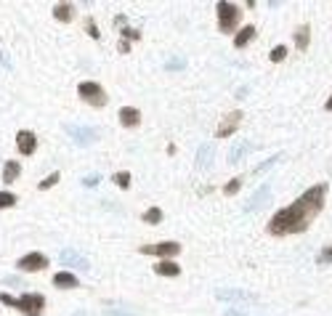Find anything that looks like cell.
I'll return each mask as SVG.
<instances>
[{
  "label": "cell",
  "mask_w": 332,
  "mask_h": 316,
  "mask_svg": "<svg viewBox=\"0 0 332 316\" xmlns=\"http://www.w3.org/2000/svg\"><path fill=\"white\" fill-rule=\"evenodd\" d=\"M324 199H327V183L311 186L306 194H300L290 205V208L274 213V218L268 220V231H271L274 236H287V234L306 231L311 220L322 213Z\"/></svg>",
  "instance_id": "cell-1"
},
{
  "label": "cell",
  "mask_w": 332,
  "mask_h": 316,
  "mask_svg": "<svg viewBox=\"0 0 332 316\" xmlns=\"http://www.w3.org/2000/svg\"><path fill=\"white\" fill-rule=\"evenodd\" d=\"M0 303L6 306H13L16 311H22L24 316H40L43 308H45V298L40 292H24L19 298H13L8 292H0Z\"/></svg>",
  "instance_id": "cell-2"
},
{
  "label": "cell",
  "mask_w": 332,
  "mask_h": 316,
  "mask_svg": "<svg viewBox=\"0 0 332 316\" xmlns=\"http://www.w3.org/2000/svg\"><path fill=\"white\" fill-rule=\"evenodd\" d=\"M215 13H218V27H220V32L231 35L234 29L239 27V16H242L239 6L229 3V0H220V3L215 6Z\"/></svg>",
  "instance_id": "cell-3"
},
{
  "label": "cell",
  "mask_w": 332,
  "mask_h": 316,
  "mask_svg": "<svg viewBox=\"0 0 332 316\" xmlns=\"http://www.w3.org/2000/svg\"><path fill=\"white\" fill-rule=\"evenodd\" d=\"M77 96H80L85 104L99 106V109L106 104V90H104L99 83H93V80H85V83L77 85Z\"/></svg>",
  "instance_id": "cell-4"
},
{
  "label": "cell",
  "mask_w": 332,
  "mask_h": 316,
  "mask_svg": "<svg viewBox=\"0 0 332 316\" xmlns=\"http://www.w3.org/2000/svg\"><path fill=\"white\" fill-rule=\"evenodd\" d=\"M144 255H154V258H160V261H173L181 252V245L178 242H157V245H144V247H138Z\"/></svg>",
  "instance_id": "cell-5"
},
{
  "label": "cell",
  "mask_w": 332,
  "mask_h": 316,
  "mask_svg": "<svg viewBox=\"0 0 332 316\" xmlns=\"http://www.w3.org/2000/svg\"><path fill=\"white\" fill-rule=\"evenodd\" d=\"M67 133L77 146H90L99 141V131L90 128V125H67Z\"/></svg>",
  "instance_id": "cell-6"
},
{
  "label": "cell",
  "mask_w": 332,
  "mask_h": 316,
  "mask_svg": "<svg viewBox=\"0 0 332 316\" xmlns=\"http://www.w3.org/2000/svg\"><path fill=\"white\" fill-rule=\"evenodd\" d=\"M16 268H19V271L35 274V271H43V268H48V258H45L43 252H27L24 258H19Z\"/></svg>",
  "instance_id": "cell-7"
},
{
  "label": "cell",
  "mask_w": 332,
  "mask_h": 316,
  "mask_svg": "<svg viewBox=\"0 0 332 316\" xmlns=\"http://www.w3.org/2000/svg\"><path fill=\"white\" fill-rule=\"evenodd\" d=\"M215 298H218V300H226V303H258V298L252 295V292H247V290H234V287H229V290H215Z\"/></svg>",
  "instance_id": "cell-8"
},
{
  "label": "cell",
  "mask_w": 332,
  "mask_h": 316,
  "mask_svg": "<svg viewBox=\"0 0 332 316\" xmlns=\"http://www.w3.org/2000/svg\"><path fill=\"white\" fill-rule=\"evenodd\" d=\"M59 261H61V266H64V268H83V271H85V268H90L88 258H83L80 252L72 250V247H64V250H61V252H59Z\"/></svg>",
  "instance_id": "cell-9"
},
{
  "label": "cell",
  "mask_w": 332,
  "mask_h": 316,
  "mask_svg": "<svg viewBox=\"0 0 332 316\" xmlns=\"http://www.w3.org/2000/svg\"><path fill=\"white\" fill-rule=\"evenodd\" d=\"M268 197H271V186H268V183H261V186L255 189V194H252V197L245 202V213H252V210L263 208V205L268 202Z\"/></svg>",
  "instance_id": "cell-10"
},
{
  "label": "cell",
  "mask_w": 332,
  "mask_h": 316,
  "mask_svg": "<svg viewBox=\"0 0 332 316\" xmlns=\"http://www.w3.org/2000/svg\"><path fill=\"white\" fill-rule=\"evenodd\" d=\"M16 149L22 152V154H35V149H38V136L32 133V131H19L16 133Z\"/></svg>",
  "instance_id": "cell-11"
},
{
  "label": "cell",
  "mask_w": 332,
  "mask_h": 316,
  "mask_svg": "<svg viewBox=\"0 0 332 316\" xmlns=\"http://www.w3.org/2000/svg\"><path fill=\"white\" fill-rule=\"evenodd\" d=\"M239 120H242V112H231L224 122L218 125V131H215V138H229L234 136V131L239 128Z\"/></svg>",
  "instance_id": "cell-12"
},
{
  "label": "cell",
  "mask_w": 332,
  "mask_h": 316,
  "mask_svg": "<svg viewBox=\"0 0 332 316\" xmlns=\"http://www.w3.org/2000/svg\"><path fill=\"white\" fill-rule=\"evenodd\" d=\"M213 154H215V144H213V141H205V144L197 149V157H194L197 168H199V170L210 168V162H213Z\"/></svg>",
  "instance_id": "cell-13"
},
{
  "label": "cell",
  "mask_w": 332,
  "mask_h": 316,
  "mask_svg": "<svg viewBox=\"0 0 332 316\" xmlns=\"http://www.w3.org/2000/svg\"><path fill=\"white\" fill-rule=\"evenodd\" d=\"M117 117L122 122V128H138V125H141V112L136 106H122L117 112Z\"/></svg>",
  "instance_id": "cell-14"
},
{
  "label": "cell",
  "mask_w": 332,
  "mask_h": 316,
  "mask_svg": "<svg viewBox=\"0 0 332 316\" xmlns=\"http://www.w3.org/2000/svg\"><path fill=\"white\" fill-rule=\"evenodd\" d=\"M53 284L61 287V290H75V287H80V279H77L72 271H59L53 276Z\"/></svg>",
  "instance_id": "cell-15"
},
{
  "label": "cell",
  "mask_w": 332,
  "mask_h": 316,
  "mask_svg": "<svg viewBox=\"0 0 332 316\" xmlns=\"http://www.w3.org/2000/svg\"><path fill=\"white\" fill-rule=\"evenodd\" d=\"M154 274H160V276H181V266L176 261H160V263H154Z\"/></svg>",
  "instance_id": "cell-16"
},
{
  "label": "cell",
  "mask_w": 332,
  "mask_h": 316,
  "mask_svg": "<svg viewBox=\"0 0 332 316\" xmlns=\"http://www.w3.org/2000/svg\"><path fill=\"white\" fill-rule=\"evenodd\" d=\"M53 19L56 22H72L75 19V6L72 3H56L53 6Z\"/></svg>",
  "instance_id": "cell-17"
},
{
  "label": "cell",
  "mask_w": 332,
  "mask_h": 316,
  "mask_svg": "<svg viewBox=\"0 0 332 316\" xmlns=\"http://www.w3.org/2000/svg\"><path fill=\"white\" fill-rule=\"evenodd\" d=\"M252 152V144H247V141H239V144H234V149L229 152V165H236L242 160L245 154H250Z\"/></svg>",
  "instance_id": "cell-18"
},
{
  "label": "cell",
  "mask_w": 332,
  "mask_h": 316,
  "mask_svg": "<svg viewBox=\"0 0 332 316\" xmlns=\"http://www.w3.org/2000/svg\"><path fill=\"white\" fill-rule=\"evenodd\" d=\"M252 38H255V27H252V24H245L239 32L234 35V45H236V48H245V45H247Z\"/></svg>",
  "instance_id": "cell-19"
},
{
  "label": "cell",
  "mask_w": 332,
  "mask_h": 316,
  "mask_svg": "<svg viewBox=\"0 0 332 316\" xmlns=\"http://www.w3.org/2000/svg\"><path fill=\"white\" fill-rule=\"evenodd\" d=\"M19 173H22V165L16 160H8L6 168H3V183H13L19 178Z\"/></svg>",
  "instance_id": "cell-20"
},
{
  "label": "cell",
  "mask_w": 332,
  "mask_h": 316,
  "mask_svg": "<svg viewBox=\"0 0 332 316\" xmlns=\"http://www.w3.org/2000/svg\"><path fill=\"white\" fill-rule=\"evenodd\" d=\"M308 35H311V27H308V24H303V27L295 29V45H298V51H306V48H308V40H311Z\"/></svg>",
  "instance_id": "cell-21"
},
{
  "label": "cell",
  "mask_w": 332,
  "mask_h": 316,
  "mask_svg": "<svg viewBox=\"0 0 332 316\" xmlns=\"http://www.w3.org/2000/svg\"><path fill=\"white\" fill-rule=\"evenodd\" d=\"M141 218H144V224H152V226H157V224H160V220H162V210L160 208H149L144 215H141Z\"/></svg>",
  "instance_id": "cell-22"
},
{
  "label": "cell",
  "mask_w": 332,
  "mask_h": 316,
  "mask_svg": "<svg viewBox=\"0 0 332 316\" xmlns=\"http://www.w3.org/2000/svg\"><path fill=\"white\" fill-rule=\"evenodd\" d=\"M268 59H271L274 64H279V61H284V59H287V45H274V48H271V53H268Z\"/></svg>",
  "instance_id": "cell-23"
},
{
  "label": "cell",
  "mask_w": 332,
  "mask_h": 316,
  "mask_svg": "<svg viewBox=\"0 0 332 316\" xmlns=\"http://www.w3.org/2000/svg\"><path fill=\"white\" fill-rule=\"evenodd\" d=\"M112 183H117L120 189H128V186H131V173H128V170L115 173V176H112Z\"/></svg>",
  "instance_id": "cell-24"
},
{
  "label": "cell",
  "mask_w": 332,
  "mask_h": 316,
  "mask_svg": "<svg viewBox=\"0 0 332 316\" xmlns=\"http://www.w3.org/2000/svg\"><path fill=\"white\" fill-rule=\"evenodd\" d=\"M59 178H61L59 173H51V176H45V178L38 183V189H40V192H48L51 186H56V183H59Z\"/></svg>",
  "instance_id": "cell-25"
},
{
  "label": "cell",
  "mask_w": 332,
  "mask_h": 316,
  "mask_svg": "<svg viewBox=\"0 0 332 316\" xmlns=\"http://www.w3.org/2000/svg\"><path fill=\"white\" fill-rule=\"evenodd\" d=\"M16 205V194H11V192H0V210H6V208H13Z\"/></svg>",
  "instance_id": "cell-26"
},
{
  "label": "cell",
  "mask_w": 332,
  "mask_h": 316,
  "mask_svg": "<svg viewBox=\"0 0 332 316\" xmlns=\"http://www.w3.org/2000/svg\"><path fill=\"white\" fill-rule=\"evenodd\" d=\"M239 189H242V178H231V181L224 186V194H226V197H234Z\"/></svg>",
  "instance_id": "cell-27"
},
{
  "label": "cell",
  "mask_w": 332,
  "mask_h": 316,
  "mask_svg": "<svg viewBox=\"0 0 332 316\" xmlns=\"http://www.w3.org/2000/svg\"><path fill=\"white\" fill-rule=\"evenodd\" d=\"M274 162H279V154H274V157H268V160H266V162H261V165H258L255 170H252V173H263V170H268V168H271Z\"/></svg>",
  "instance_id": "cell-28"
},
{
  "label": "cell",
  "mask_w": 332,
  "mask_h": 316,
  "mask_svg": "<svg viewBox=\"0 0 332 316\" xmlns=\"http://www.w3.org/2000/svg\"><path fill=\"white\" fill-rule=\"evenodd\" d=\"M85 29L90 32V38H93V40H99V38H101V35H99V27H96V22H93V19H88V22H85Z\"/></svg>",
  "instance_id": "cell-29"
},
{
  "label": "cell",
  "mask_w": 332,
  "mask_h": 316,
  "mask_svg": "<svg viewBox=\"0 0 332 316\" xmlns=\"http://www.w3.org/2000/svg\"><path fill=\"white\" fill-rule=\"evenodd\" d=\"M319 263H332V247H324L319 252Z\"/></svg>",
  "instance_id": "cell-30"
},
{
  "label": "cell",
  "mask_w": 332,
  "mask_h": 316,
  "mask_svg": "<svg viewBox=\"0 0 332 316\" xmlns=\"http://www.w3.org/2000/svg\"><path fill=\"white\" fill-rule=\"evenodd\" d=\"M101 181V176H99V173H93V176H85L83 178V186H96Z\"/></svg>",
  "instance_id": "cell-31"
},
{
  "label": "cell",
  "mask_w": 332,
  "mask_h": 316,
  "mask_svg": "<svg viewBox=\"0 0 332 316\" xmlns=\"http://www.w3.org/2000/svg\"><path fill=\"white\" fill-rule=\"evenodd\" d=\"M183 67H186L183 59H170V61H168V69H183Z\"/></svg>",
  "instance_id": "cell-32"
},
{
  "label": "cell",
  "mask_w": 332,
  "mask_h": 316,
  "mask_svg": "<svg viewBox=\"0 0 332 316\" xmlns=\"http://www.w3.org/2000/svg\"><path fill=\"white\" fill-rule=\"evenodd\" d=\"M122 38H125V40H138L141 35L136 32V29H128V27H122Z\"/></svg>",
  "instance_id": "cell-33"
},
{
  "label": "cell",
  "mask_w": 332,
  "mask_h": 316,
  "mask_svg": "<svg viewBox=\"0 0 332 316\" xmlns=\"http://www.w3.org/2000/svg\"><path fill=\"white\" fill-rule=\"evenodd\" d=\"M104 316H133V313H128V311H117V308H109V311H104Z\"/></svg>",
  "instance_id": "cell-34"
},
{
  "label": "cell",
  "mask_w": 332,
  "mask_h": 316,
  "mask_svg": "<svg viewBox=\"0 0 332 316\" xmlns=\"http://www.w3.org/2000/svg\"><path fill=\"white\" fill-rule=\"evenodd\" d=\"M224 316H247V311H242V308H229Z\"/></svg>",
  "instance_id": "cell-35"
},
{
  "label": "cell",
  "mask_w": 332,
  "mask_h": 316,
  "mask_svg": "<svg viewBox=\"0 0 332 316\" xmlns=\"http://www.w3.org/2000/svg\"><path fill=\"white\" fill-rule=\"evenodd\" d=\"M117 51H120V53H128V51H131V43H128V40H120Z\"/></svg>",
  "instance_id": "cell-36"
},
{
  "label": "cell",
  "mask_w": 332,
  "mask_h": 316,
  "mask_svg": "<svg viewBox=\"0 0 332 316\" xmlns=\"http://www.w3.org/2000/svg\"><path fill=\"white\" fill-rule=\"evenodd\" d=\"M324 109H327V112H332V96L327 99V104H324Z\"/></svg>",
  "instance_id": "cell-37"
}]
</instances>
